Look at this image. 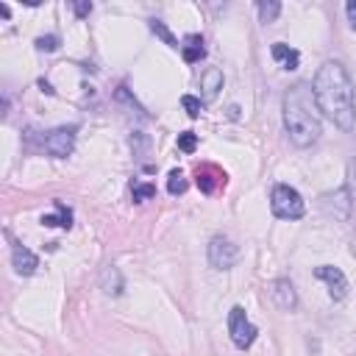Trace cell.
<instances>
[{
  "label": "cell",
  "instance_id": "obj_1",
  "mask_svg": "<svg viewBox=\"0 0 356 356\" xmlns=\"http://www.w3.org/2000/svg\"><path fill=\"white\" fill-rule=\"evenodd\" d=\"M314 103L320 114H325L337 128L353 131L356 125V89L348 70L339 61H325L312 83Z\"/></svg>",
  "mask_w": 356,
  "mask_h": 356
},
{
  "label": "cell",
  "instance_id": "obj_2",
  "mask_svg": "<svg viewBox=\"0 0 356 356\" xmlns=\"http://www.w3.org/2000/svg\"><path fill=\"white\" fill-rule=\"evenodd\" d=\"M284 128L298 147H309L320 139V108L309 83H295L284 95Z\"/></svg>",
  "mask_w": 356,
  "mask_h": 356
},
{
  "label": "cell",
  "instance_id": "obj_3",
  "mask_svg": "<svg viewBox=\"0 0 356 356\" xmlns=\"http://www.w3.org/2000/svg\"><path fill=\"white\" fill-rule=\"evenodd\" d=\"M270 209L275 217L281 220H300L306 211V203L300 197V192L289 184H275L270 192Z\"/></svg>",
  "mask_w": 356,
  "mask_h": 356
},
{
  "label": "cell",
  "instance_id": "obj_4",
  "mask_svg": "<svg viewBox=\"0 0 356 356\" xmlns=\"http://www.w3.org/2000/svg\"><path fill=\"white\" fill-rule=\"evenodd\" d=\"M228 334H231V342L236 348H250L253 339H256V334H259V328L248 320V314H245L242 306H234L228 312Z\"/></svg>",
  "mask_w": 356,
  "mask_h": 356
},
{
  "label": "cell",
  "instance_id": "obj_5",
  "mask_svg": "<svg viewBox=\"0 0 356 356\" xmlns=\"http://www.w3.org/2000/svg\"><path fill=\"white\" fill-rule=\"evenodd\" d=\"M75 125H61V128H53V131H47L44 136H42V147L50 153V156H56V159H67L70 153H72V147H75Z\"/></svg>",
  "mask_w": 356,
  "mask_h": 356
},
{
  "label": "cell",
  "instance_id": "obj_6",
  "mask_svg": "<svg viewBox=\"0 0 356 356\" xmlns=\"http://www.w3.org/2000/svg\"><path fill=\"white\" fill-rule=\"evenodd\" d=\"M236 259H239V250L228 236H220V234L211 236V242H209V264L214 270H231L236 264Z\"/></svg>",
  "mask_w": 356,
  "mask_h": 356
},
{
  "label": "cell",
  "instance_id": "obj_7",
  "mask_svg": "<svg viewBox=\"0 0 356 356\" xmlns=\"http://www.w3.org/2000/svg\"><path fill=\"white\" fill-rule=\"evenodd\" d=\"M314 275H317L320 281H325V284H328V295H331L334 300H342V298L348 295V278H345V273H342L339 267L323 264V267H317V270H314Z\"/></svg>",
  "mask_w": 356,
  "mask_h": 356
},
{
  "label": "cell",
  "instance_id": "obj_8",
  "mask_svg": "<svg viewBox=\"0 0 356 356\" xmlns=\"http://www.w3.org/2000/svg\"><path fill=\"white\" fill-rule=\"evenodd\" d=\"M270 295H273L275 306L284 309V312H292V309L298 306V292H295V286H292L289 278H278V281H273Z\"/></svg>",
  "mask_w": 356,
  "mask_h": 356
},
{
  "label": "cell",
  "instance_id": "obj_9",
  "mask_svg": "<svg viewBox=\"0 0 356 356\" xmlns=\"http://www.w3.org/2000/svg\"><path fill=\"white\" fill-rule=\"evenodd\" d=\"M11 264H14V270H17L19 275H33L36 267H39V259H36V253L28 250L25 245H14V248H11Z\"/></svg>",
  "mask_w": 356,
  "mask_h": 356
},
{
  "label": "cell",
  "instance_id": "obj_10",
  "mask_svg": "<svg viewBox=\"0 0 356 356\" xmlns=\"http://www.w3.org/2000/svg\"><path fill=\"white\" fill-rule=\"evenodd\" d=\"M200 89H203V100H214L222 89V72L217 67H209L203 75H200Z\"/></svg>",
  "mask_w": 356,
  "mask_h": 356
},
{
  "label": "cell",
  "instance_id": "obj_11",
  "mask_svg": "<svg viewBox=\"0 0 356 356\" xmlns=\"http://www.w3.org/2000/svg\"><path fill=\"white\" fill-rule=\"evenodd\" d=\"M181 53H184V61H186V64H195V61H200V58L206 56V47H203V36H197V33H189V36L184 39V44H181Z\"/></svg>",
  "mask_w": 356,
  "mask_h": 356
},
{
  "label": "cell",
  "instance_id": "obj_12",
  "mask_svg": "<svg viewBox=\"0 0 356 356\" xmlns=\"http://www.w3.org/2000/svg\"><path fill=\"white\" fill-rule=\"evenodd\" d=\"M273 58L281 61L284 70H298V64H300V53H298L295 47L284 44V42H275V44H273Z\"/></svg>",
  "mask_w": 356,
  "mask_h": 356
},
{
  "label": "cell",
  "instance_id": "obj_13",
  "mask_svg": "<svg viewBox=\"0 0 356 356\" xmlns=\"http://www.w3.org/2000/svg\"><path fill=\"white\" fill-rule=\"evenodd\" d=\"M217 184L225 186V172H220L217 167H200V170H197V186H200L203 192H214Z\"/></svg>",
  "mask_w": 356,
  "mask_h": 356
},
{
  "label": "cell",
  "instance_id": "obj_14",
  "mask_svg": "<svg viewBox=\"0 0 356 356\" xmlns=\"http://www.w3.org/2000/svg\"><path fill=\"white\" fill-rule=\"evenodd\" d=\"M56 211L58 214H42V225H47V228H72V211L61 203V200H56Z\"/></svg>",
  "mask_w": 356,
  "mask_h": 356
},
{
  "label": "cell",
  "instance_id": "obj_15",
  "mask_svg": "<svg viewBox=\"0 0 356 356\" xmlns=\"http://www.w3.org/2000/svg\"><path fill=\"white\" fill-rule=\"evenodd\" d=\"M100 286H103V292H106V295H120V292H122V278H120V270L108 264V267L103 270Z\"/></svg>",
  "mask_w": 356,
  "mask_h": 356
},
{
  "label": "cell",
  "instance_id": "obj_16",
  "mask_svg": "<svg viewBox=\"0 0 356 356\" xmlns=\"http://www.w3.org/2000/svg\"><path fill=\"white\" fill-rule=\"evenodd\" d=\"M256 11H259V17H261V22H273L278 14H281V3H275V0H270V3H256Z\"/></svg>",
  "mask_w": 356,
  "mask_h": 356
},
{
  "label": "cell",
  "instance_id": "obj_17",
  "mask_svg": "<svg viewBox=\"0 0 356 356\" xmlns=\"http://www.w3.org/2000/svg\"><path fill=\"white\" fill-rule=\"evenodd\" d=\"M150 31H153V33H156L159 39H164V42H167L170 47H181V44H178V39H175V36L170 33V28H167V25H164L161 19H156V17H153V19H150Z\"/></svg>",
  "mask_w": 356,
  "mask_h": 356
},
{
  "label": "cell",
  "instance_id": "obj_18",
  "mask_svg": "<svg viewBox=\"0 0 356 356\" xmlns=\"http://www.w3.org/2000/svg\"><path fill=\"white\" fill-rule=\"evenodd\" d=\"M167 192H170V195H184V192H186V178H184L181 170H172V172L167 175Z\"/></svg>",
  "mask_w": 356,
  "mask_h": 356
},
{
  "label": "cell",
  "instance_id": "obj_19",
  "mask_svg": "<svg viewBox=\"0 0 356 356\" xmlns=\"http://www.w3.org/2000/svg\"><path fill=\"white\" fill-rule=\"evenodd\" d=\"M178 147H181L184 153H195V147H197V134H192V131L178 134Z\"/></svg>",
  "mask_w": 356,
  "mask_h": 356
},
{
  "label": "cell",
  "instance_id": "obj_20",
  "mask_svg": "<svg viewBox=\"0 0 356 356\" xmlns=\"http://www.w3.org/2000/svg\"><path fill=\"white\" fill-rule=\"evenodd\" d=\"M131 195H134L136 203H145V200H150V197L156 195V186H153V184H136Z\"/></svg>",
  "mask_w": 356,
  "mask_h": 356
},
{
  "label": "cell",
  "instance_id": "obj_21",
  "mask_svg": "<svg viewBox=\"0 0 356 356\" xmlns=\"http://www.w3.org/2000/svg\"><path fill=\"white\" fill-rule=\"evenodd\" d=\"M181 106H184V111H186L189 117H197V114L203 111V103H200L197 97H192V95H184V97H181Z\"/></svg>",
  "mask_w": 356,
  "mask_h": 356
},
{
  "label": "cell",
  "instance_id": "obj_22",
  "mask_svg": "<svg viewBox=\"0 0 356 356\" xmlns=\"http://www.w3.org/2000/svg\"><path fill=\"white\" fill-rule=\"evenodd\" d=\"M36 47L44 50V53H53V50H58V36H56V33H50V36H39V39H36Z\"/></svg>",
  "mask_w": 356,
  "mask_h": 356
},
{
  "label": "cell",
  "instance_id": "obj_23",
  "mask_svg": "<svg viewBox=\"0 0 356 356\" xmlns=\"http://www.w3.org/2000/svg\"><path fill=\"white\" fill-rule=\"evenodd\" d=\"M348 189H350V195L356 197V159L348 164Z\"/></svg>",
  "mask_w": 356,
  "mask_h": 356
},
{
  "label": "cell",
  "instance_id": "obj_24",
  "mask_svg": "<svg viewBox=\"0 0 356 356\" xmlns=\"http://www.w3.org/2000/svg\"><path fill=\"white\" fill-rule=\"evenodd\" d=\"M345 11H348V22H350V28L356 31V0H348Z\"/></svg>",
  "mask_w": 356,
  "mask_h": 356
},
{
  "label": "cell",
  "instance_id": "obj_25",
  "mask_svg": "<svg viewBox=\"0 0 356 356\" xmlns=\"http://www.w3.org/2000/svg\"><path fill=\"white\" fill-rule=\"evenodd\" d=\"M89 11H92V3H75V14L78 17H86Z\"/></svg>",
  "mask_w": 356,
  "mask_h": 356
},
{
  "label": "cell",
  "instance_id": "obj_26",
  "mask_svg": "<svg viewBox=\"0 0 356 356\" xmlns=\"http://www.w3.org/2000/svg\"><path fill=\"white\" fill-rule=\"evenodd\" d=\"M39 86H42V92H47V95H53V86H50V83H44V81H39Z\"/></svg>",
  "mask_w": 356,
  "mask_h": 356
}]
</instances>
